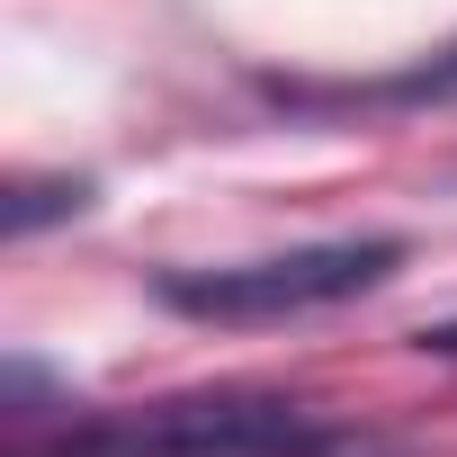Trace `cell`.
Segmentation results:
<instances>
[{"label": "cell", "mask_w": 457, "mask_h": 457, "mask_svg": "<svg viewBox=\"0 0 457 457\" xmlns=\"http://www.w3.org/2000/svg\"><path fill=\"white\" fill-rule=\"evenodd\" d=\"M10 457H341V439L314 421V403L287 395H188L153 412L72 421L54 439H19Z\"/></svg>", "instance_id": "cell-1"}, {"label": "cell", "mask_w": 457, "mask_h": 457, "mask_svg": "<svg viewBox=\"0 0 457 457\" xmlns=\"http://www.w3.org/2000/svg\"><path fill=\"white\" fill-rule=\"evenodd\" d=\"M395 261H403V243H386V234H368V243H305V252H270V261L170 270L162 305L197 314V323H287V314H323V305L368 296Z\"/></svg>", "instance_id": "cell-2"}, {"label": "cell", "mask_w": 457, "mask_h": 457, "mask_svg": "<svg viewBox=\"0 0 457 457\" xmlns=\"http://www.w3.org/2000/svg\"><path fill=\"white\" fill-rule=\"evenodd\" d=\"M448 90H457V46L430 54L421 72H395V81H350V90H287V81H278V99H350V108H359V99H368V108H395V99H448Z\"/></svg>", "instance_id": "cell-3"}, {"label": "cell", "mask_w": 457, "mask_h": 457, "mask_svg": "<svg viewBox=\"0 0 457 457\" xmlns=\"http://www.w3.org/2000/svg\"><path fill=\"white\" fill-rule=\"evenodd\" d=\"M90 188L81 179H10V197H0V224H10V234H37L46 215H72Z\"/></svg>", "instance_id": "cell-4"}, {"label": "cell", "mask_w": 457, "mask_h": 457, "mask_svg": "<svg viewBox=\"0 0 457 457\" xmlns=\"http://www.w3.org/2000/svg\"><path fill=\"white\" fill-rule=\"evenodd\" d=\"M421 350H430V359H457V323H439V332H421Z\"/></svg>", "instance_id": "cell-5"}]
</instances>
